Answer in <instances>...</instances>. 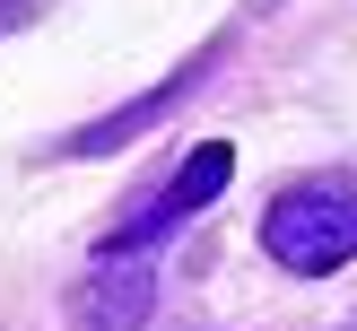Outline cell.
I'll list each match as a JSON object with an SVG mask.
<instances>
[{
    "label": "cell",
    "mask_w": 357,
    "mask_h": 331,
    "mask_svg": "<svg viewBox=\"0 0 357 331\" xmlns=\"http://www.w3.org/2000/svg\"><path fill=\"white\" fill-rule=\"evenodd\" d=\"M261 253L296 279H323L357 253V183L349 174H305L261 209Z\"/></svg>",
    "instance_id": "obj_1"
},
{
    "label": "cell",
    "mask_w": 357,
    "mask_h": 331,
    "mask_svg": "<svg viewBox=\"0 0 357 331\" xmlns=\"http://www.w3.org/2000/svg\"><path fill=\"white\" fill-rule=\"evenodd\" d=\"M149 305H157V253H96V270L70 296L79 331H149Z\"/></svg>",
    "instance_id": "obj_3"
},
{
    "label": "cell",
    "mask_w": 357,
    "mask_h": 331,
    "mask_svg": "<svg viewBox=\"0 0 357 331\" xmlns=\"http://www.w3.org/2000/svg\"><path fill=\"white\" fill-rule=\"evenodd\" d=\"M227 174H236V148H227V139H201V148H192L183 166H174V183L157 192L149 209H131V218H122L114 236L96 244V253H157V244H166L174 226H192V218H201V209L227 192Z\"/></svg>",
    "instance_id": "obj_2"
},
{
    "label": "cell",
    "mask_w": 357,
    "mask_h": 331,
    "mask_svg": "<svg viewBox=\"0 0 357 331\" xmlns=\"http://www.w3.org/2000/svg\"><path fill=\"white\" fill-rule=\"evenodd\" d=\"M209 61H218V52H192V61H183V70H174V79H166V87H157V96H139V105H122V114H105V122H87V131H79V139H70V157H105V148H122V139H131V131H149V122H157V114H166V105H174V96H183V87H192V79H201V70H209Z\"/></svg>",
    "instance_id": "obj_4"
}]
</instances>
